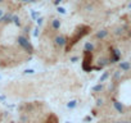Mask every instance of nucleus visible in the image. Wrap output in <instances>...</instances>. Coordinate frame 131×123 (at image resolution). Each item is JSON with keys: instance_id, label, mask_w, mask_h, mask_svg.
<instances>
[{"instance_id": "obj_1", "label": "nucleus", "mask_w": 131, "mask_h": 123, "mask_svg": "<svg viewBox=\"0 0 131 123\" xmlns=\"http://www.w3.org/2000/svg\"><path fill=\"white\" fill-rule=\"evenodd\" d=\"M90 31H91V30H90L89 26H80V27H77V28H76V31L73 32V35L68 39V41H67V46H66V50L68 51L76 42L80 41L84 36H86Z\"/></svg>"}, {"instance_id": "obj_2", "label": "nucleus", "mask_w": 131, "mask_h": 123, "mask_svg": "<svg viewBox=\"0 0 131 123\" xmlns=\"http://www.w3.org/2000/svg\"><path fill=\"white\" fill-rule=\"evenodd\" d=\"M91 64H93V53L85 50L84 51V62H82V68H84V71H86V72L91 71L93 69Z\"/></svg>"}, {"instance_id": "obj_3", "label": "nucleus", "mask_w": 131, "mask_h": 123, "mask_svg": "<svg viewBox=\"0 0 131 123\" xmlns=\"http://www.w3.org/2000/svg\"><path fill=\"white\" fill-rule=\"evenodd\" d=\"M67 41H68V39L64 35H62V33H59V35H57L55 37H54V45H55V48L58 50L66 49V46H67Z\"/></svg>"}, {"instance_id": "obj_4", "label": "nucleus", "mask_w": 131, "mask_h": 123, "mask_svg": "<svg viewBox=\"0 0 131 123\" xmlns=\"http://www.w3.org/2000/svg\"><path fill=\"white\" fill-rule=\"evenodd\" d=\"M60 25H62V22H60V19L59 18H53L51 21H50V30L53 31V32H57V31H59V28H60Z\"/></svg>"}, {"instance_id": "obj_5", "label": "nucleus", "mask_w": 131, "mask_h": 123, "mask_svg": "<svg viewBox=\"0 0 131 123\" xmlns=\"http://www.w3.org/2000/svg\"><path fill=\"white\" fill-rule=\"evenodd\" d=\"M108 35H109L108 30H100V31H98V32L95 33V39H96V40L103 41V40H105V39H107V36H108Z\"/></svg>"}, {"instance_id": "obj_6", "label": "nucleus", "mask_w": 131, "mask_h": 123, "mask_svg": "<svg viewBox=\"0 0 131 123\" xmlns=\"http://www.w3.org/2000/svg\"><path fill=\"white\" fill-rule=\"evenodd\" d=\"M118 67H119V69H121V72H128V71L131 69L130 62H121Z\"/></svg>"}, {"instance_id": "obj_7", "label": "nucleus", "mask_w": 131, "mask_h": 123, "mask_svg": "<svg viewBox=\"0 0 131 123\" xmlns=\"http://www.w3.org/2000/svg\"><path fill=\"white\" fill-rule=\"evenodd\" d=\"M45 123H59V120H58V117L55 114H49Z\"/></svg>"}, {"instance_id": "obj_8", "label": "nucleus", "mask_w": 131, "mask_h": 123, "mask_svg": "<svg viewBox=\"0 0 131 123\" xmlns=\"http://www.w3.org/2000/svg\"><path fill=\"white\" fill-rule=\"evenodd\" d=\"M113 106L116 108V110L118 111V113H121V114L123 113V106L121 105V103H118L117 100H113Z\"/></svg>"}, {"instance_id": "obj_9", "label": "nucleus", "mask_w": 131, "mask_h": 123, "mask_svg": "<svg viewBox=\"0 0 131 123\" xmlns=\"http://www.w3.org/2000/svg\"><path fill=\"white\" fill-rule=\"evenodd\" d=\"M85 50H87V51H93V50H94V44H93V42H87L86 45H85Z\"/></svg>"}, {"instance_id": "obj_10", "label": "nucleus", "mask_w": 131, "mask_h": 123, "mask_svg": "<svg viewBox=\"0 0 131 123\" xmlns=\"http://www.w3.org/2000/svg\"><path fill=\"white\" fill-rule=\"evenodd\" d=\"M67 106H68V108H71V109H72V108H75V106H76V101H71V103H68V105H67Z\"/></svg>"}, {"instance_id": "obj_11", "label": "nucleus", "mask_w": 131, "mask_h": 123, "mask_svg": "<svg viewBox=\"0 0 131 123\" xmlns=\"http://www.w3.org/2000/svg\"><path fill=\"white\" fill-rule=\"evenodd\" d=\"M102 88H103L102 85H98L96 87H94V91H99V90H102Z\"/></svg>"}, {"instance_id": "obj_12", "label": "nucleus", "mask_w": 131, "mask_h": 123, "mask_svg": "<svg viewBox=\"0 0 131 123\" xmlns=\"http://www.w3.org/2000/svg\"><path fill=\"white\" fill-rule=\"evenodd\" d=\"M117 123H128V122H117Z\"/></svg>"}, {"instance_id": "obj_13", "label": "nucleus", "mask_w": 131, "mask_h": 123, "mask_svg": "<svg viewBox=\"0 0 131 123\" xmlns=\"http://www.w3.org/2000/svg\"><path fill=\"white\" fill-rule=\"evenodd\" d=\"M130 64H131V60H130Z\"/></svg>"}, {"instance_id": "obj_14", "label": "nucleus", "mask_w": 131, "mask_h": 123, "mask_svg": "<svg viewBox=\"0 0 131 123\" xmlns=\"http://www.w3.org/2000/svg\"><path fill=\"white\" fill-rule=\"evenodd\" d=\"M130 123H131V122H130Z\"/></svg>"}]
</instances>
